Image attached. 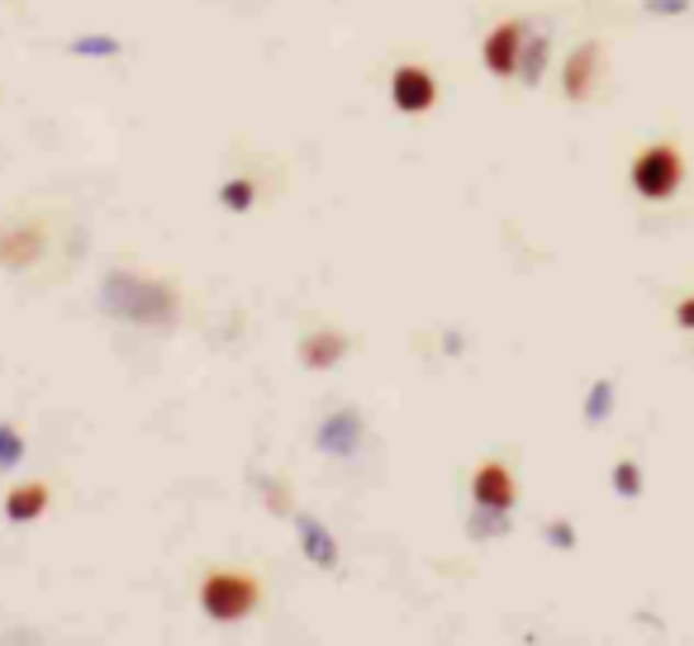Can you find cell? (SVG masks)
Returning a JSON list of instances; mask_svg holds the SVG:
<instances>
[{
  "mask_svg": "<svg viewBox=\"0 0 694 646\" xmlns=\"http://www.w3.org/2000/svg\"><path fill=\"white\" fill-rule=\"evenodd\" d=\"M685 181H690V157H685V143L675 134L647 138L633 148L628 185L642 205H671V200L685 191Z\"/></svg>",
  "mask_w": 694,
  "mask_h": 646,
  "instance_id": "cell-1",
  "label": "cell"
},
{
  "mask_svg": "<svg viewBox=\"0 0 694 646\" xmlns=\"http://www.w3.org/2000/svg\"><path fill=\"white\" fill-rule=\"evenodd\" d=\"M262 604H267V585L248 566H210L200 576V613L210 623L238 627V623L257 619Z\"/></svg>",
  "mask_w": 694,
  "mask_h": 646,
  "instance_id": "cell-2",
  "label": "cell"
},
{
  "mask_svg": "<svg viewBox=\"0 0 694 646\" xmlns=\"http://www.w3.org/2000/svg\"><path fill=\"white\" fill-rule=\"evenodd\" d=\"M48 252V224L34 219V214H10L0 219V267L10 271H29L43 262Z\"/></svg>",
  "mask_w": 694,
  "mask_h": 646,
  "instance_id": "cell-3",
  "label": "cell"
},
{
  "mask_svg": "<svg viewBox=\"0 0 694 646\" xmlns=\"http://www.w3.org/2000/svg\"><path fill=\"white\" fill-rule=\"evenodd\" d=\"M528 63V20H500L485 34V67L495 77H518V67Z\"/></svg>",
  "mask_w": 694,
  "mask_h": 646,
  "instance_id": "cell-4",
  "label": "cell"
},
{
  "mask_svg": "<svg viewBox=\"0 0 694 646\" xmlns=\"http://www.w3.org/2000/svg\"><path fill=\"white\" fill-rule=\"evenodd\" d=\"M600 81H604V43H581L571 57H567V67H561V95L567 100H590L600 91Z\"/></svg>",
  "mask_w": 694,
  "mask_h": 646,
  "instance_id": "cell-5",
  "label": "cell"
},
{
  "mask_svg": "<svg viewBox=\"0 0 694 646\" xmlns=\"http://www.w3.org/2000/svg\"><path fill=\"white\" fill-rule=\"evenodd\" d=\"M390 91H395V105L404 114H424L438 100V81H433V71L424 63H400L395 77H390Z\"/></svg>",
  "mask_w": 694,
  "mask_h": 646,
  "instance_id": "cell-6",
  "label": "cell"
},
{
  "mask_svg": "<svg viewBox=\"0 0 694 646\" xmlns=\"http://www.w3.org/2000/svg\"><path fill=\"white\" fill-rule=\"evenodd\" d=\"M471 495H475V505L481 509H514V499H518V485H514V471L504 466V462H485L481 471H475V485H471Z\"/></svg>",
  "mask_w": 694,
  "mask_h": 646,
  "instance_id": "cell-7",
  "label": "cell"
},
{
  "mask_svg": "<svg viewBox=\"0 0 694 646\" xmlns=\"http://www.w3.org/2000/svg\"><path fill=\"white\" fill-rule=\"evenodd\" d=\"M5 509H10V519H14V523L38 519V513L48 509V485H43V480H24V485H14V490L5 495Z\"/></svg>",
  "mask_w": 694,
  "mask_h": 646,
  "instance_id": "cell-8",
  "label": "cell"
},
{
  "mask_svg": "<svg viewBox=\"0 0 694 646\" xmlns=\"http://www.w3.org/2000/svg\"><path fill=\"white\" fill-rule=\"evenodd\" d=\"M343 348H347V338H338V333L305 338V356H310V366H328V362H338Z\"/></svg>",
  "mask_w": 694,
  "mask_h": 646,
  "instance_id": "cell-9",
  "label": "cell"
},
{
  "mask_svg": "<svg viewBox=\"0 0 694 646\" xmlns=\"http://www.w3.org/2000/svg\"><path fill=\"white\" fill-rule=\"evenodd\" d=\"M671 319L685 328V333H694V291H685L681 299H675V309H671Z\"/></svg>",
  "mask_w": 694,
  "mask_h": 646,
  "instance_id": "cell-10",
  "label": "cell"
}]
</instances>
